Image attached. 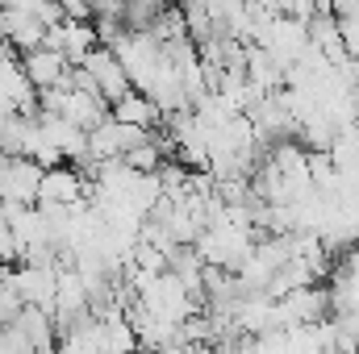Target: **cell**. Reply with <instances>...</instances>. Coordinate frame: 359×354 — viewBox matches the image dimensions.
Returning <instances> with one entry per match:
<instances>
[{
	"label": "cell",
	"mask_w": 359,
	"mask_h": 354,
	"mask_svg": "<svg viewBox=\"0 0 359 354\" xmlns=\"http://www.w3.org/2000/svg\"><path fill=\"white\" fill-rule=\"evenodd\" d=\"M92 179L80 167H67V163H55L46 167L42 187H38V204L42 208H76V204H88Z\"/></svg>",
	"instance_id": "1"
},
{
	"label": "cell",
	"mask_w": 359,
	"mask_h": 354,
	"mask_svg": "<svg viewBox=\"0 0 359 354\" xmlns=\"http://www.w3.org/2000/svg\"><path fill=\"white\" fill-rule=\"evenodd\" d=\"M46 167L25 159V155H4L0 159V200L4 204H38Z\"/></svg>",
	"instance_id": "2"
},
{
	"label": "cell",
	"mask_w": 359,
	"mask_h": 354,
	"mask_svg": "<svg viewBox=\"0 0 359 354\" xmlns=\"http://www.w3.org/2000/svg\"><path fill=\"white\" fill-rule=\"evenodd\" d=\"M80 67H84L92 80H96V88H100V96L109 100V108H113V104H117L126 92H134L130 76H126V67H121V59H117V55H113V46H104V42L92 50Z\"/></svg>",
	"instance_id": "3"
},
{
	"label": "cell",
	"mask_w": 359,
	"mask_h": 354,
	"mask_svg": "<svg viewBox=\"0 0 359 354\" xmlns=\"http://www.w3.org/2000/svg\"><path fill=\"white\" fill-rule=\"evenodd\" d=\"M21 67H25V76H29V84L38 92H50L59 88L63 80H67V71H72V63H67V55L63 50H55V46H38V50H29V55H21Z\"/></svg>",
	"instance_id": "4"
},
{
	"label": "cell",
	"mask_w": 359,
	"mask_h": 354,
	"mask_svg": "<svg viewBox=\"0 0 359 354\" xmlns=\"http://www.w3.org/2000/svg\"><path fill=\"white\" fill-rule=\"evenodd\" d=\"M109 113H113L117 121H126V125H138V129H155V125L163 121V108H159L147 92H138V88L126 92V96H121Z\"/></svg>",
	"instance_id": "5"
},
{
	"label": "cell",
	"mask_w": 359,
	"mask_h": 354,
	"mask_svg": "<svg viewBox=\"0 0 359 354\" xmlns=\"http://www.w3.org/2000/svg\"><path fill=\"white\" fill-rule=\"evenodd\" d=\"M25 309H29V304H25V296H21V288H17L13 271H0V325H13Z\"/></svg>",
	"instance_id": "6"
}]
</instances>
